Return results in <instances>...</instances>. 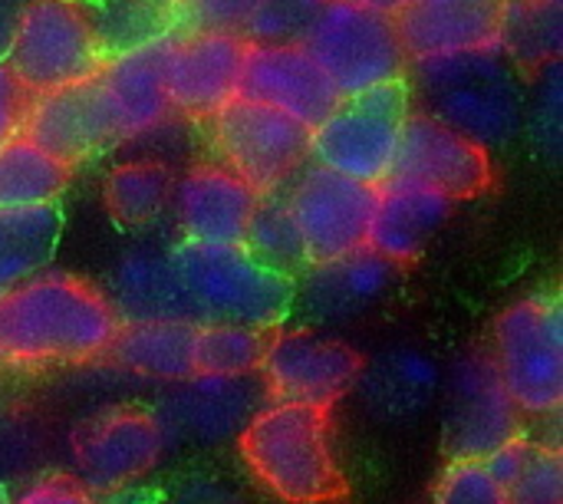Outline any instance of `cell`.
Wrapping results in <instances>:
<instances>
[{
	"instance_id": "obj_1",
	"label": "cell",
	"mask_w": 563,
	"mask_h": 504,
	"mask_svg": "<svg viewBox=\"0 0 563 504\" xmlns=\"http://www.w3.org/2000/svg\"><path fill=\"white\" fill-rule=\"evenodd\" d=\"M119 324L106 291L43 267L0 297V360L13 366L89 363L106 357Z\"/></svg>"
},
{
	"instance_id": "obj_2",
	"label": "cell",
	"mask_w": 563,
	"mask_h": 504,
	"mask_svg": "<svg viewBox=\"0 0 563 504\" xmlns=\"http://www.w3.org/2000/svg\"><path fill=\"white\" fill-rule=\"evenodd\" d=\"M251 475L280 502H343L346 479L330 446V409L274 403L251 416L238 439Z\"/></svg>"
},
{
	"instance_id": "obj_3",
	"label": "cell",
	"mask_w": 563,
	"mask_h": 504,
	"mask_svg": "<svg viewBox=\"0 0 563 504\" xmlns=\"http://www.w3.org/2000/svg\"><path fill=\"white\" fill-rule=\"evenodd\" d=\"M168 261L198 324L224 320L277 330L294 310V274L271 267L244 244H201L181 238V244L168 248Z\"/></svg>"
},
{
	"instance_id": "obj_4",
	"label": "cell",
	"mask_w": 563,
	"mask_h": 504,
	"mask_svg": "<svg viewBox=\"0 0 563 504\" xmlns=\"http://www.w3.org/2000/svg\"><path fill=\"white\" fill-rule=\"evenodd\" d=\"M406 76H412L429 116L465 132L485 149L508 145L521 129V83L498 50L412 59Z\"/></svg>"
},
{
	"instance_id": "obj_5",
	"label": "cell",
	"mask_w": 563,
	"mask_h": 504,
	"mask_svg": "<svg viewBox=\"0 0 563 504\" xmlns=\"http://www.w3.org/2000/svg\"><path fill=\"white\" fill-rule=\"evenodd\" d=\"M297 43L320 63L340 96L402 79L409 66L396 20L360 0H320Z\"/></svg>"
},
{
	"instance_id": "obj_6",
	"label": "cell",
	"mask_w": 563,
	"mask_h": 504,
	"mask_svg": "<svg viewBox=\"0 0 563 504\" xmlns=\"http://www.w3.org/2000/svg\"><path fill=\"white\" fill-rule=\"evenodd\" d=\"M3 63L30 96L96 76L106 50L92 10L79 0L23 3Z\"/></svg>"
},
{
	"instance_id": "obj_7",
	"label": "cell",
	"mask_w": 563,
	"mask_h": 504,
	"mask_svg": "<svg viewBox=\"0 0 563 504\" xmlns=\"http://www.w3.org/2000/svg\"><path fill=\"white\" fill-rule=\"evenodd\" d=\"M409 109L412 86L406 76L343 96L333 112L313 125L310 158L340 175L379 185L393 168L399 129Z\"/></svg>"
},
{
	"instance_id": "obj_8",
	"label": "cell",
	"mask_w": 563,
	"mask_h": 504,
	"mask_svg": "<svg viewBox=\"0 0 563 504\" xmlns=\"http://www.w3.org/2000/svg\"><path fill=\"white\" fill-rule=\"evenodd\" d=\"M495 370L528 416H551L563 403V310L558 294L511 304L495 324Z\"/></svg>"
},
{
	"instance_id": "obj_9",
	"label": "cell",
	"mask_w": 563,
	"mask_h": 504,
	"mask_svg": "<svg viewBox=\"0 0 563 504\" xmlns=\"http://www.w3.org/2000/svg\"><path fill=\"white\" fill-rule=\"evenodd\" d=\"M208 122L221 165L238 172L257 195L284 188L310 162L313 129L274 106L234 96Z\"/></svg>"
},
{
	"instance_id": "obj_10",
	"label": "cell",
	"mask_w": 563,
	"mask_h": 504,
	"mask_svg": "<svg viewBox=\"0 0 563 504\" xmlns=\"http://www.w3.org/2000/svg\"><path fill=\"white\" fill-rule=\"evenodd\" d=\"M379 188L327 165H310L287 195L307 264L343 258L366 244Z\"/></svg>"
},
{
	"instance_id": "obj_11",
	"label": "cell",
	"mask_w": 563,
	"mask_h": 504,
	"mask_svg": "<svg viewBox=\"0 0 563 504\" xmlns=\"http://www.w3.org/2000/svg\"><path fill=\"white\" fill-rule=\"evenodd\" d=\"M386 178L416 182L442 191L452 201H465L492 188L495 162L482 142L445 125L426 109H409Z\"/></svg>"
},
{
	"instance_id": "obj_12",
	"label": "cell",
	"mask_w": 563,
	"mask_h": 504,
	"mask_svg": "<svg viewBox=\"0 0 563 504\" xmlns=\"http://www.w3.org/2000/svg\"><path fill=\"white\" fill-rule=\"evenodd\" d=\"M366 360L350 343L310 333L287 330L271 333L261 373L264 393L274 403H303L333 409L360 380Z\"/></svg>"
},
{
	"instance_id": "obj_13",
	"label": "cell",
	"mask_w": 563,
	"mask_h": 504,
	"mask_svg": "<svg viewBox=\"0 0 563 504\" xmlns=\"http://www.w3.org/2000/svg\"><path fill=\"white\" fill-rule=\"evenodd\" d=\"M69 449L79 482L96 495V489H122L148 475L165 452V426L135 406L106 409L69 436Z\"/></svg>"
},
{
	"instance_id": "obj_14",
	"label": "cell",
	"mask_w": 563,
	"mask_h": 504,
	"mask_svg": "<svg viewBox=\"0 0 563 504\" xmlns=\"http://www.w3.org/2000/svg\"><path fill=\"white\" fill-rule=\"evenodd\" d=\"M247 36L224 30H175L165 59V89L172 112L208 122L238 96Z\"/></svg>"
},
{
	"instance_id": "obj_15",
	"label": "cell",
	"mask_w": 563,
	"mask_h": 504,
	"mask_svg": "<svg viewBox=\"0 0 563 504\" xmlns=\"http://www.w3.org/2000/svg\"><path fill=\"white\" fill-rule=\"evenodd\" d=\"M20 132L73 168L122 145L119 125L96 76L30 96Z\"/></svg>"
},
{
	"instance_id": "obj_16",
	"label": "cell",
	"mask_w": 563,
	"mask_h": 504,
	"mask_svg": "<svg viewBox=\"0 0 563 504\" xmlns=\"http://www.w3.org/2000/svg\"><path fill=\"white\" fill-rule=\"evenodd\" d=\"M521 436V409L508 396L492 353H472L455 366L445 452L449 459H485L498 446Z\"/></svg>"
},
{
	"instance_id": "obj_17",
	"label": "cell",
	"mask_w": 563,
	"mask_h": 504,
	"mask_svg": "<svg viewBox=\"0 0 563 504\" xmlns=\"http://www.w3.org/2000/svg\"><path fill=\"white\" fill-rule=\"evenodd\" d=\"M238 96L274 106L303 125H320L343 99L300 43H247Z\"/></svg>"
},
{
	"instance_id": "obj_18",
	"label": "cell",
	"mask_w": 563,
	"mask_h": 504,
	"mask_svg": "<svg viewBox=\"0 0 563 504\" xmlns=\"http://www.w3.org/2000/svg\"><path fill=\"white\" fill-rule=\"evenodd\" d=\"M508 0H409L393 20L406 59L501 50Z\"/></svg>"
},
{
	"instance_id": "obj_19",
	"label": "cell",
	"mask_w": 563,
	"mask_h": 504,
	"mask_svg": "<svg viewBox=\"0 0 563 504\" xmlns=\"http://www.w3.org/2000/svg\"><path fill=\"white\" fill-rule=\"evenodd\" d=\"M257 198L261 195L221 162L191 165L172 191L181 238L201 244H244Z\"/></svg>"
},
{
	"instance_id": "obj_20",
	"label": "cell",
	"mask_w": 563,
	"mask_h": 504,
	"mask_svg": "<svg viewBox=\"0 0 563 504\" xmlns=\"http://www.w3.org/2000/svg\"><path fill=\"white\" fill-rule=\"evenodd\" d=\"M172 40H175V30L152 36L139 46L119 50L106 56V63L96 73L122 142L158 129L172 116V102L165 89V59H168Z\"/></svg>"
},
{
	"instance_id": "obj_21",
	"label": "cell",
	"mask_w": 563,
	"mask_h": 504,
	"mask_svg": "<svg viewBox=\"0 0 563 504\" xmlns=\"http://www.w3.org/2000/svg\"><path fill=\"white\" fill-rule=\"evenodd\" d=\"M310 271L303 274V307L310 317L323 324H343L379 304L399 274V264L373 251L369 244L323 261V264H307Z\"/></svg>"
},
{
	"instance_id": "obj_22",
	"label": "cell",
	"mask_w": 563,
	"mask_h": 504,
	"mask_svg": "<svg viewBox=\"0 0 563 504\" xmlns=\"http://www.w3.org/2000/svg\"><path fill=\"white\" fill-rule=\"evenodd\" d=\"M369 221L366 244L379 251L383 258L402 264H412L432 241V234L445 224L452 215V198H445L435 188L402 182V178H383Z\"/></svg>"
},
{
	"instance_id": "obj_23",
	"label": "cell",
	"mask_w": 563,
	"mask_h": 504,
	"mask_svg": "<svg viewBox=\"0 0 563 504\" xmlns=\"http://www.w3.org/2000/svg\"><path fill=\"white\" fill-rule=\"evenodd\" d=\"M109 300L119 320H195L168 251L152 244H139L115 261L109 274Z\"/></svg>"
},
{
	"instance_id": "obj_24",
	"label": "cell",
	"mask_w": 563,
	"mask_h": 504,
	"mask_svg": "<svg viewBox=\"0 0 563 504\" xmlns=\"http://www.w3.org/2000/svg\"><path fill=\"white\" fill-rule=\"evenodd\" d=\"M356 386L376 419L402 423L426 413L442 386L439 363L416 347H393L369 370L363 366Z\"/></svg>"
},
{
	"instance_id": "obj_25",
	"label": "cell",
	"mask_w": 563,
	"mask_h": 504,
	"mask_svg": "<svg viewBox=\"0 0 563 504\" xmlns=\"http://www.w3.org/2000/svg\"><path fill=\"white\" fill-rule=\"evenodd\" d=\"M195 320H122L106 357L148 380H165V383H185L195 376Z\"/></svg>"
},
{
	"instance_id": "obj_26",
	"label": "cell",
	"mask_w": 563,
	"mask_h": 504,
	"mask_svg": "<svg viewBox=\"0 0 563 504\" xmlns=\"http://www.w3.org/2000/svg\"><path fill=\"white\" fill-rule=\"evenodd\" d=\"M63 221L59 201L0 205V297L53 261Z\"/></svg>"
},
{
	"instance_id": "obj_27",
	"label": "cell",
	"mask_w": 563,
	"mask_h": 504,
	"mask_svg": "<svg viewBox=\"0 0 563 504\" xmlns=\"http://www.w3.org/2000/svg\"><path fill=\"white\" fill-rule=\"evenodd\" d=\"M172 403L178 426L198 439H221L234 426L244 429L247 409H254L244 376H191Z\"/></svg>"
},
{
	"instance_id": "obj_28",
	"label": "cell",
	"mask_w": 563,
	"mask_h": 504,
	"mask_svg": "<svg viewBox=\"0 0 563 504\" xmlns=\"http://www.w3.org/2000/svg\"><path fill=\"white\" fill-rule=\"evenodd\" d=\"M175 175L165 162L142 158L115 165L102 182L106 211L119 228H148L172 205Z\"/></svg>"
},
{
	"instance_id": "obj_29",
	"label": "cell",
	"mask_w": 563,
	"mask_h": 504,
	"mask_svg": "<svg viewBox=\"0 0 563 504\" xmlns=\"http://www.w3.org/2000/svg\"><path fill=\"white\" fill-rule=\"evenodd\" d=\"M73 182V165L49 155L23 132L0 145V205L59 201Z\"/></svg>"
},
{
	"instance_id": "obj_30",
	"label": "cell",
	"mask_w": 563,
	"mask_h": 504,
	"mask_svg": "<svg viewBox=\"0 0 563 504\" xmlns=\"http://www.w3.org/2000/svg\"><path fill=\"white\" fill-rule=\"evenodd\" d=\"M274 330L208 320L195 330V376H251L261 370Z\"/></svg>"
},
{
	"instance_id": "obj_31",
	"label": "cell",
	"mask_w": 563,
	"mask_h": 504,
	"mask_svg": "<svg viewBox=\"0 0 563 504\" xmlns=\"http://www.w3.org/2000/svg\"><path fill=\"white\" fill-rule=\"evenodd\" d=\"M244 248L254 251L261 261H267L271 267H277L284 274H297V271L307 267L303 244H300V234L294 228L287 195H280V188L264 191L257 198V208H254L251 224H247Z\"/></svg>"
},
{
	"instance_id": "obj_32",
	"label": "cell",
	"mask_w": 563,
	"mask_h": 504,
	"mask_svg": "<svg viewBox=\"0 0 563 504\" xmlns=\"http://www.w3.org/2000/svg\"><path fill=\"white\" fill-rule=\"evenodd\" d=\"M501 46L518 63H554L561 53V0H508Z\"/></svg>"
},
{
	"instance_id": "obj_33",
	"label": "cell",
	"mask_w": 563,
	"mask_h": 504,
	"mask_svg": "<svg viewBox=\"0 0 563 504\" xmlns=\"http://www.w3.org/2000/svg\"><path fill=\"white\" fill-rule=\"evenodd\" d=\"M92 20L102 36L106 56H112L119 50L168 33L175 20V0H109L92 10Z\"/></svg>"
},
{
	"instance_id": "obj_34",
	"label": "cell",
	"mask_w": 563,
	"mask_h": 504,
	"mask_svg": "<svg viewBox=\"0 0 563 504\" xmlns=\"http://www.w3.org/2000/svg\"><path fill=\"white\" fill-rule=\"evenodd\" d=\"M563 502V462L558 449L525 446L518 475L508 489V504H561Z\"/></svg>"
},
{
	"instance_id": "obj_35",
	"label": "cell",
	"mask_w": 563,
	"mask_h": 504,
	"mask_svg": "<svg viewBox=\"0 0 563 504\" xmlns=\"http://www.w3.org/2000/svg\"><path fill=\"white\" fill-rule=\"evenodd\" d=\"M432 498L439 504H508L485 459H452Z\"/></svg>"
},
{
	"instance_id": "obj_36",
	"label": "cell",
	"mask_w": 563,
	"mask_h": 504,
	"mask_svg": "<svg viewBox=\"0 0 563 504\" xmlns=\"http://www.w3.org/2000/svg\"><path fill=\"white\" fill-rule=\"evenodd\" d=\"M261 0H175L172 30H224L241 33Z\"/></svg>"
},
{
	"instance_id": "obj_37",
	"label": "cell",
	"mask_w": 563,
	"mask_h": 504,
	"mask_svg": "<svg viewBox=\"0 0 563 504\" xmlns=\"http://www.w3.org/2000/svg\"><path fill=\"white\" fill-rule=\"evenodd\" d=\"M30 109V92L23 83L10 73V66L0 59V145L13 135H20L23 119Z\"/></svg>"
},
{
	"instance_id": "obj_38",
	"label": "cell",
	"mask_w": 563,
	"mask_h": 504,
	"mask_svg": "<svg viewBox=\"0 0 563 504\" xmlns=\"http://www.w3.org/2000/svg\"><path fill=\"white\" fill-rule=\"evenodd\" d=\"M96 495L79 482V479H69V475H40L30 482L26 492L16 495V502L30 504H66V502H92Z\"/></svg>"
},
{
	"instance_id": "obj_39",
	"label": "cell",
	"mask_w": 563,
	"mask_h": 504,
	"mask_svg": "<svg viewBox=\"0 0 563 504\" xmlns=\"http://www.w3.org/2000/svg\"><path fill=\"white\" fill-rule=\"evenodd\" d=\"M20 0H0V59L7 56V46L13 40V26H16V17H20Z\"/></svg>"
},
{
	"instance_id": "obj_40",
	"label": "cell",
	"mask_w": 563,
	"mask_h": 504,
	"mask_svg": "<svg viewBox=\"0 0 563 504\" xmlns=\"http://www.w3.org/2000/svg\"><path fill=\"white\" fill-rule=\"evenodd\" d=\"M360 3H366V7H373V10H383V13H389V17H396L409 0H360Z\"/></svg>"
},
{
	"instance_id": "obj_41",
	"label": "cell",
	"mask_w": 563,
	"mask_h": 504,
	"mask_svg": "<svg viewBox=\"0 0 563 504\" xmlns=\"http://www.w3.org/2000/svg\"><path fill=\"white\" fill-rule=\"evenodd\" d=\"M317 3H320V0H317Z\"/></svg>"
}]
</instances>
